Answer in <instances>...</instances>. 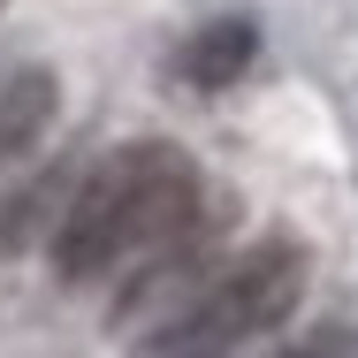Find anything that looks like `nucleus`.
Wrapping results in <instances>:
<instances>
[{
	"mask_svg": "<svg viewBox=\"0 0 358 358\" xmlns=\"http://www.w3.org/2000/svg\"><path fill=\"white\" fill-rule=\"evenodd\" d=\"M199 199H206V183L191 168V152H176V145H122V152H107L76 183L69 214L54 229L62 282L122 275L138 252H152L160 236H176L183 221L199 214Z\"/></svg>",
	"mask_w": 358,
	"mask_h": 358,
	"instance_id": "f257e3e1",
	"label": "nucleus"
},
{
	"mask_svg": "<svg viewBox=\"0 0 358 358\" xmlns=\"http://www.w3.org/2000/svg\"><path fill=\"white\" fill-rule=\"evenodd\" d=\"M297 297H305V252L289 236H267L229 275H214L176 320H160L145 336V358H229L236 343L282 328L297 313Z\"/></svg>",
	"mask_w": 358,
	"mask_h": 358,
	"instance_id": "f03ea898",
	"label": "nucleus"
},
{
	"mask_svg": "<svg viewBox=\"0 0 358 358\" xmlns=\"http://www.w3.org/2000/svg\"><path fill=\"white\" fill-rule=\"evenodd\" d=\"M214 259H221V206H214V199H199V214L183 221L176 236H160L152 252L130 259L122 297H115V328H130V336L145 343L160 320H176L199 289L214 282Z\"/></svg>",
	"mask_w": 358,
	"mask_h": 358,
	"instance_id": "7ed1b4c3",
	"label": "nucleus"
},
{
	"mask_svg": "<svg viewBox=\"0 0 358 358\" xmlns=\"http://www.w3.org/2000/svg\"><path fill=\"white\" fill-rule=\"evenodd\" d=\"M69 199H76V176H69V168H38V176L8 183V191H0V259L54 244V229H62V214H69Z\"/></svg>",
	"mask_w": 358,
	"mask_h": 358,
	"instance_id": "20e7f679",
	"label": "nucleus"
},
{
	"mask_svg": "<svg viewBox=\"0 0 358 358\" xmlns=\"http://www.w3.org/2000/svg\"><path fill=\"white\" fill-rule=\"evenodd\" d=\"M54 115H62L54 69H8L0 76V168H8L15 152H31L38 130H54Z\"/></svg>",
	"mask_w": 358,
	"mask_h": 358,
	"instance_id": "39448f33",
	"label": "nucleus"
},
{
	"mask_svg": "<svg viewBox=\"0 0 358 358\" xmlns=\"http://www.w3.org/2000/svg\"><path fill=\"white\" fill-rule=\"evenodd\" d=\"M252 23H206L191 46H183V76L199 84V92H221V84H236L244 62H252Z\"/></svg>",
	"mask_w": 358,
	"mask_h": 358,
	"instance_id": "423d86ee",
	"label": "nucleus"
}]
</instances>
